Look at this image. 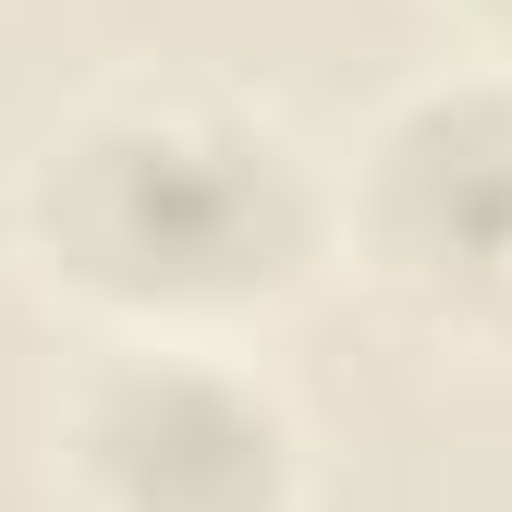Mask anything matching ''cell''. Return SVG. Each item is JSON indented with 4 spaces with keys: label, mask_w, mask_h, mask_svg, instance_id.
I'll list each match as a JSON object with an SVG mask.
<instances>
[{
    "label": "cell",
    "mask_w": 512,
    "mask_h": 512,
    "mask_svg": "<svg viewBox=\"0 0 512 512\" xmlns=\"http://www.w3.org/2000/svg\"><path fill=\"white\" fill-rule=\"evenodd\" d=\"M49 269L122 317H220L305 269L317 196L305 159L208 98H110L37 171Z\"/></svg>",
    "instance_id": "cell-1"
},
{
    "label": "cell",
    "mask_w": 512,
    "mask_h": 512,
    "mask_svg": "<svg viewBox=\"0 0 512 512\" xmlns=\"http://www.w3.org/2000/svg\"><path fill=\"white\" fill-rule=\"evenodd\" d=\"M74 452L110 512H281L293 500L281 403L208 354H122L86 391Z\"/></svg>",
    "instance_id": "cell-2"
},
{
    "label": "cell",
    "mask_w": 512,
    "mask_h": 512,
    "mask_svg": "<svg viewBox=\"0 0 512 512\" xmlns=\"http://www.w3.org/2000/svg\"><path fill=\"white\" fill-rule=\"evenodd\" d=\"M378 256L415 293H512V86H452L415 98L378 135Z\"/></svg>",
    "instance_id": "cell-3"
},
{
    "label": "cell",
    "mask_w": 512,
    "mask_h": 512,
    "mask_svg": "<svg viewBox=\"0 0 512 512\" xmlns=\"http://www.w3.org/2000/svg\"><path fill=\"white\" fill-rule=\"evenodd\" d=\"M488 13H512V0H488Z\"/></svg>",
    "instance_id": "cell-4"
}]
</instances>
